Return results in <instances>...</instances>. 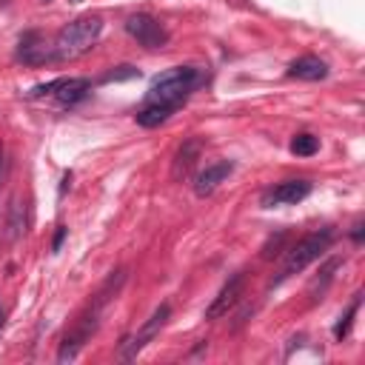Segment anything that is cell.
Listing matches in <instances>:
<instances>
[{"instance_id": "6da1fadb", "label": "cell", "mask_w": 365, "mask_h": 365, "mask_svg": "<svg viewBox=\"0 0 365 365\" xmlns=\"http://www.w3.org/2000/svg\"><path fill=\"white\" fill-rule=\"evenodd\" d=\"M205 83V74L194 66H177V68H168L163 74H157L148 86V94H145V103H154V106H165L171 111H177L200 86Z\"/></svg>"}, {"instance_id": "7a4b0ae2", "label": "cell", "mask_w": 365, "mask_h": 365, "mask_svg": "<svg viewBox=\"0 0 365 365\" xmlns=\"http://www.w3.org/2000/svg\"><path fill=\"white\" fill-rule=\"evenodd\" d=\"M331 242H334V228H317V231L305 234L302 240H297V242L285 251L282 268H279V274H277L268 285H271V288H277V285H282L288 277H294V274L305 271L314 259H319V257L331 248Z\"/></svg>"}, {"instance_id": "3957f363", "label": "cell", "mask_w": 365, "mask_h": 365, "mask_svg": "<svg viewBox=\"0 0 365 365\" xmlns=\"http://www.w3.org/2000/svg\"><path fill=\"white\" fill-rule=\"evenodd\" d=\"M103 34V20L97 14H86V17H77L71 20L68 26H63L51 43V51H54V60H74L80 54H86L97 37Z\"/></svg>"}, {"instance_id": "277c9868", "label": "cell", "mask_w": 365, "mask_h": 365, "mask_svg": "<svg viewBox=\"0 0 365 365\" xmlns=\"http://www.w3.org/2000/svg\"><path fill=\"white\" fill-rule=\"evenodd\" d=\"M168 314H171V308H168V302H163V305H157L154 311H151V317L143 322V328L137 331V334H131V336H123V342H120V351H117V356L123 359V362H131V359H137V354L160 334V328L168 322Z\"/></svg>"}, {"instance_id": "5b68a950", "label": "cell", "mask_w": 365, "mask_h": 365, "mask_svg": "<svg viewBox=\"0 0 365 365\" xmlns=\"http://www.w3.org/2000/svg\"><path fill=\"white\" fill-rule=\"evenodd\" d=\"M125 31H128L143 48H151V51H157V48H163V46L168 43V31H165V26H163L157 17L145 14V11L131 14V17L125 20Z\"/></svg>"}, {"instance_id": "8992f818", "label": "cell", "mask_w": 365, "mask_h": 365, "mask_svg": "<svg viewBox=\"0 0 365 365\" xmlns=\"http://www.w3.org/2000/svg\"><path fill=\"white\" fill-rule=\"evenodd\" d=\"M242 285H245V274H242V271L231 274V277L222 282V288L217 291V297L211 299V305L205 308V319H220V317H225V314L240 302Z\"/></svg>"}, {"instance_id": "52a82bcc", "label": "cell", "mask_w": 365, "mask_h": 365, "mask_svg": "<svg viewBox=\"0 0 365 365\" xmlns=\"http://www.w3.org/2000/svg\"><path fill=\"white\" fill-rule=\"evenodd\" d=\"M311 194V182L308 180H285V182H277L274 188H268L259 200L262 208H274V205H294V202H302L305 197Z\"/></svg>"}, {"instance_id": "ba28073f", "label": "cell", "mask_w": 365, "mask_h": 365, "mask_svg": "<svg viewBox=\"0 0 365 365\" xmlns=\"http://www.w3.org/2000/svg\"><path fill=\"white\" fill-rule=\"evenodd\" d=\"M17 60L26 63V66H43V63H51L54 60V51L43 40L40 31H26L20 37V46H17Z\"/></svg>"}, {"instance_id": "9c48e42d", "label": "cell", "mask_w": 365, "mask_h": 365, "mask_svg": "<svg viewBox=\"0 0 365 365\" xmlns=\"http://www.w3.org/2000/svg\"><path fill=\"white\" fill-rule=\"evenodd\" d=\"M26 228H29V205L23 202L20 194H11L9 208H6V228H3L6 242H11V245L20 242L23 234H26Z\"/></svg>"}, {"instance_id": "30bf717a", "label": "cell", "mask_w": 365, "mask_h": 365, "mask_svg": "<svg viewBox=\"0 0 365 365\" xmlns=\"http://www.w3.org/2000/svg\"><path fill=\"white\" fill-rule=\"evenodd\" d=\"M88 91H91V80H88V77H57V86H54L51 97H54L60 106L71 108V106H77L80 100H86Z\"/></svg>"}, {"instance_id": "8fae6325", "label": "cell", "mask_w": 365, "mask_h": 365, "mask_svg": "<svg viewBox=\"0 0 365 365\" xmlns=\"http://www.w3.org/2000/svg\"><path fill=\"white\" fill-rule=\"evenodd\" d=\"M231 171H234V163H228V160H217V163L205 165V168L194 177V194H197V197H208V194H214L217 185H220Z\"/></svg>"}, {"instance_id": "7c38bea8", "label": "cell", "mask_w": 365, "mask_h": 365, "mask_svg": "<svg viewBox=\"0 0 365 365\" xmlns=\"http://www.w3.org/2000/svg\"><path fill=\"white\" fill-rule=\"evenodd\" d=\"M200 151H202V143H200V140H194V137L182 140V145L177 148V154H174V160H171V177H174V180H185V177L191 174L194 163L200 160Z\"/></svg>"}, {"instance_id": "4fadbf2b", "label": "cell", "mask_w": 365, "mask_h": 365, "mask_svg": "<svg viewBox=\"0 0 365 365\" xmlns=\"http://www.w3.org/2000/svg\"><path fill=\"white\" fill-rule=\"evenodd\" d=\"M288 77H294V80H322V77H328V63L325 60H319L317 54H305V57H299V60H294L291 66H288Z\"/></svg>"}, {"instance_id": "5bb4252c", "label": "cell", "mask_w": 365, "mask_h": 365, "mask_svg": "<svg viewBox=\"0 0 365 365\" xmlns=\"http://www.w3.org/2000/svg\"><path fill=\"white\" fill-rule=\"evenodd\" d=\"M125 277H128V271L125 268H117V271H111L108 277H106V282L100 285V291H97V297H94V302L91 305H97L100 311L120 294V288H123V282H125Z\"/></svg>"}, {"instance_id": "9a60e30c", "label": "cell", "mask_w": 365, "mask_h": 365, "mask_svg": "<svg viewBox=\"0 0 365 365\" xmlns=\"http://www.w3.org/2000/svg\"><path fill=\"white\" fill-rule=\"evenodd\" d=\"M171 114H174V111H171V108H165V106L145 103V106L134 114V120H137V125H143V128H157V125H163Z\"/></svg>"}, {"instance_id": "2e32d148", "label": "cell", "mask_w": 365, "mask_h": 365, "mask_svg": "<svg viewBox=\"0 0 365 365\" xmlns=\"http://www.w3.org/2000/svg\"><path fill=\"white\" fill-rule=\"evenodd\" d=\"M336 268H339V259H336V257H334V259H328V262L319 268V277H317V279L311 282V288H308V291H311V299H322V294H325V288L331 285V279H334V271H336Z\"/></svg>"}, {"instance_id": "e0dca14e", "label": "cell", "mask_w": 365, "mask_h": 365, "mask_svg": "<svg viewBox=\"0 0 365 365\" xmlns=\"http://www.w3.org/2000/svg\"><path fill=\"white\" fill-rule=\"evenodd\" d=\"M359 302H362V297H359V294H354L351 305H348V308H345V314L336 319V325H334V339H336V342H342V339L351 334V325H354V317H356V311H359Z\"/></svg>"}, {"instance_id": "ac0fdd59", "label": "cell", "mask_w": 365, "mask_h": 365, "mask_svg": "<svg viewBox=\"0 0 365 365\" xmlns=\"http://www.w3.org/2000/svg\"><path fill=\"white\" fill-rule=\"evenodd\" d=\"M317 151H319V137H314L308 131H302L291 140V154L294 157H314Z\"/></svg>"}, {"instance_id": "d6986e66", "label": "cell", "mask_w": 365, "mask_h": 365, "mask_svg": "<svg viewBox=\"0 0 365 365\" xmlns=\"http://www.w3.org/2000/svg\"><path fill=\"white\" fill-rule=\"evenodd\" d=\"M285 242H288V231H277L274 237H268V242L262 245V259H274V257H279Z\"/></svg>"}, {"instance_id": "ffe728a7", "label": "cell", "mask_w": 365, "mask_h": 365, "mask_svg": "<svg viewBox=\"0 0 365 365\" xmlns=\"http://www.w3.org/2000/svg\"><path fill=\"white\" fill-rule=\"evenodd\" d=\"M140 71L134 68V66H117L114 71H106L103 74V83H117V80H131V77H137Z\"/></svg>"}, {"instance_id": "44dd1931", "label": "cell", "mask_w": 365, "mask_h": 365, "mask_svg": "<svg viewBox=\"0 0 365 365\" xmlns=\"http://www.w3.org/2000/svg\"><path fill=\"white\" fill-rule=\"evenodd\" d=\"M6 177H9V154H6V145L0 143V188H3Z\"/></svg>"}, {"instance_id": "7402d4cb", "label": "cell", "mask_w": 365, "mask_h": 365, "mask_svg": "<svg viewBox=\"0 0 365 365\" xmlns=\"http://www.w3.org/2000/svg\"><path fill=\"white\" fill-rule=\"evenodd\" d=\"M351 240H354L356 245H362V240H365V222H362V220H356V222L351 225Z\"/></svg>"}, {"instance_id": "603a6c76", "label": "cell", "mask_w": 365, "mask_h": 365, "mask_svg": "<svg viewBox=\"0 0 365 365\" xmlns=\"http://www.w3.org/2000/svg\"><path fill=\"white\" fill-rule=\"evenodd\" d=\"M66 234H68V228H66V225H60V228H57V234H54V240H51V251H60V248H63Z\"/></svg>"}, {"instance_id": "cb8c5ba5", "label": "cell", "mask_w": 365, "mask_h": 365, "mask_svg": "<svg viewBox=\"0 0 365 365\" xmlns=\"http://www.w3.org/2000/svg\"><path fill=\"white\" fill-rule=\"evenodd\" d=\"M3 322H6V308H3V302H0V331H3Z\"/></svg>"}, {"instance_id": "d4e9b609", "label": "cell", "mask_w": 365, "mask_h": 365, "mask_svg": "<svg viewBox=\"0 0 365 365\" xmlns=\"http://www.w3.org/2000/svg\"><path fill=\"white\" fill-rule=\"evenodd\" d=\"M68 3H74V6H77V3H83V0H68Z\"/></svg>"}, {"instance_id": "484cf974", "label": "cell", "mask_w": 365, "mask_h": 365, "mask_svg": "<svg viewBox=\"0 0 365 365\" xmlns=\"http://www.w3.org/2000/svg\"><path fill=\"white\" fill-rule=\"evenodd\" d=\"M40 3H51V0H40Z\"/></svg>"}]
</instances>
